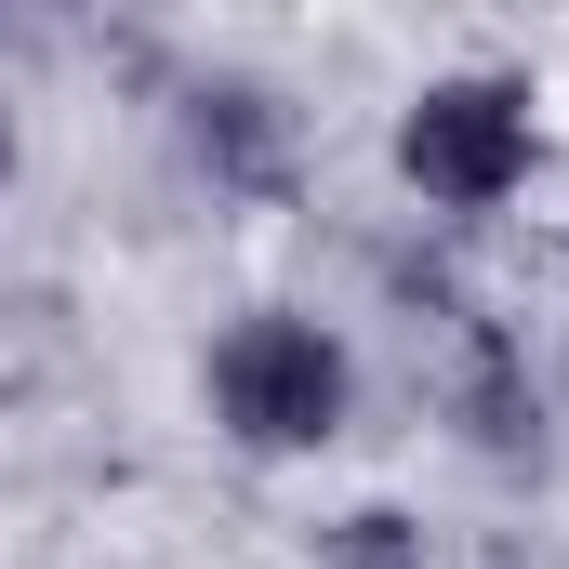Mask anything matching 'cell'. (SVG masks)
Here are the masks:
<instances>
[{
    "instance_id": "obj_1",
    "label": "cell",
    "mask_w": 569,
    "mask_h": 569,
    "mask_svg": "<svg viewBox=\"0 0 569 569\" xmlns=\"http://www.w3.org/2000/svg\"><path fill=\"white\" fill-rule=\"evenodd\" d=\"M212 411L252 450H318V437L345 425V345L318 318H239L212 345Z\"/></svg>"
},
{
    "instance_id": "obj_2",
    "label": "cell",
    "mask_w": 569,
    "mask_h": 569,
    "mask_svg": "<svg viewBox=\"0 0 569 569\" xmlns=\"http://www.w3.org/2000/svg\"><path fill=\"white\" fill-rule=\"evenodd\" d=\"M398 172L425 186L437 212H490L530 186V93L517 80H437L425 107L398 120Z\"/></svg>"
},
{
    "instance_id": "obj_3",
    "label": "cell",
    "mask_w": 569,
    "mask_h": 569,
    "mask_svg": "<svg viewBox=\"0 0 569 569\" xmlns=\"http://www.w3.org/2000/svg\"><path fill=\"white\" fill-rule=\"evenodd\" d=\"M199 146H212L239 186H266V107H252V93H199Z\"/></svg>"
},
{
    "instance_id": "obj_4",
    "label": "cell",
    "mask_w": 569,
    "mask_h": 569,
    "mask_svg": "<svg viewBox=\"0 0 569 569\" xmlns=\"http://www.w3.org/2000/svg\"><path fill=\"white\" fill-rule=\"evenodd\" d=\"M331 569H425V543H411V517H345Z\"/></svg>"
},
{
    "instance_id": "obj_5",
    "label": "cell",
    "mask_w": 569,
    "mask_h": 569,
    "mask_svg": "<svg viewBox=\"0 0 569 569\" xmlns=\"http://www.w3.org/2000/svg\"><path fill=\"white\" fill-rule=\"evenodd\" d=\"M0 172H13V133H0Z\"/></svg>"
}]
</instances>
